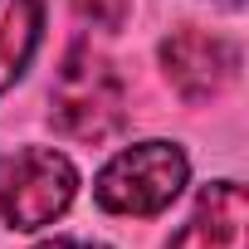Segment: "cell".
Returning a JSON list of instances; mask_svg holds the SVG:
<instances>
[{
  "label": "cell",
  "mask_w": 249,
  "mask_h": 249,
  "mask_svg": "<svg viewBox=\"0 0 249 249\" xmlns=\"http://www.w3.org/2000/svg\"><path fill=\"white\" fill-rule=\"evenodd\" d=\"M49 122L73 142H107L127 122V83L112 69V59L88 44L69 49L49 88Z\"/></svg>",
  "instance_id": "obj_1"
},
{
  "label": "cell",
  "mask_w": 249,
  "mask_h": 249,
  "mask_svg": "<svg viewBox=\"0 0 249 249\" xmlns=\"http://www.w3.org/2000/svg\"><path fill=\"white\" fill-rule=\"evenodd\" d=\"M186 176H191V161L176 142H137L98 171L93 196L112 215H161L181 196Z\"/></svg>",
  "instance_id": "obj_2"
},
{
  "label": "cell",
  "mask_w": 249,
  "mask_h": 249,
  "mask_svg": "<svg viewBox=\"0 0 249 249\" xmlns=\"http://www.w3.org/2000/svg\"><path fill=\"white\" fill-rule=\"evenodd\" d=\"M39 249H107V244H93V239H44Z\"/></svg>",
  "instance_id": "obj_8"
},
{
  "label": "cell",
  "mask_w": 249,
  "mask_h": 249,
  "mask_svg": "<svg viewBox=\"0 0 249 249\" xmlns=\"http://www.w3.org/2000/svg\"><path fill=\"white\" fill-rule=\"evenodd\" d=\"M73 10H78V20H88L98 30H122L132 0H73Z\"/></svg>",
  "instance_id": "obj_7"
},
{
  "label": "cell",
  "mask_w": 249,
  "mask_h": 249,
  "mask_svg": "<svg viewBox=\"0 0 249 249\" xmlns=\"http://www.w3.org/2000/svg\"><path fill=\"white\" fill-rule=\"evenodd\" d=\"M44 5L39 0H0V93L15 88L39 49Z\"/></svg>",
  "instance_id": "obj_6"
},
{
  "label": "cell",
  "mask_w": 249,
  "mask_h": 249,
  "mask_svg": "<svg viewBox=\"0 0 249 249\" xmlns=\"http://www.w3.org/2000/svg\"><path fill=\"white\" fill-rule=\"evenodd\" d=\"M78 191V171L54 147H20L0 157V215L15 230H44L54 225Z\"/></svg>",
  "instance_id": "obj_3"
},
{
  "label": "cell",
  "mask_w": 249,
  "mask_h": 249,
  "mask_svg": "<svg viewBox=\"0 0 249 249\" xmlns=\"http://www.w3.org/2000/svg\"><path fill=\"white\" fill-rule=\"evenodd\" d=\"M161 73L186 103H210L239 78V49L210 30L181 25L161 39Z\"/></svg>",
  "instance_id": "obj_4"
},
{
  "label": "cell",
  "mask_w": 249,
  "mask_h": 249,
  "mask_svg": "<svg viewBox=\"0 0 249 249\" xmlns=\"http://www.w3.org/2000/svg\"><path fill=\"white\" fill-rule=\"evenodd\" d=\"M225 5H239V0H225Z\"/></svg>",
  "instance_id": "obj_9"
},
{
  "label": "cell",
  "mask_w": 249,
  "mask_h": 249,
  "mask_svg": "<svg viewBox=\"0 0 249 249\" xmlns=\"http://www.w3.org/2000/svg\"><path fill=\"white\" fill-rule=\"evenodd\" d=\"M249 196L239 181H210L191 210V220L171 234L166 249H244Z\"/></svg>",
  "instance_id": "obj_5"
}]
</instances>
